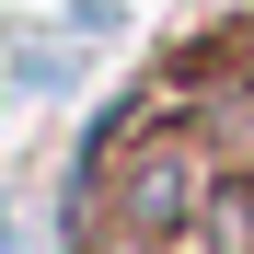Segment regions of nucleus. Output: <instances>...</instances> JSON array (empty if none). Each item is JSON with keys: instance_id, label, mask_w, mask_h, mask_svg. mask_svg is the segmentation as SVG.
<instances>
[{"instance_id": "obj_1", "label": "nucleus", "mask_w": 254, "mask_h": 254, "mask_svg": "<svg viewBox=\"0 0 254 254\" xmlns=\"http://www.w3.org/2000/svg\"><path fill=\"white\" fill-rule=\"evenodd\" d=\"M174 208H185V162H174V150H150L139 174H127V220H139V231H162Z\"/></svg>"}]
</instances>
